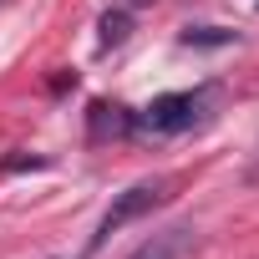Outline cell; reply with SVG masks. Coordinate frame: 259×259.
I'll return each mask as SVG.
<instances>
[{
  "mask_svg": "<svg viewBox=\"0 0 259 259\" xmlns=\"http://www.w3.org/2000/svg\"><path fill=\"white\" fill-rule=\"evenodd\" d=\"M127 31H133V21H127L122 11H107V16H102V51L122 46V41H127Z\"/></svg>",
  "mask_w": 259,
  "mask_h": 259,
  "instance_id": "obj_5",
  "label": "cell"
},
{
  "mask_svg": "<svg viewBox=\"0 0 259 259\" xmlns=\"http://www.w3.org/2000/svg\"><path fill=\"white\" fill-rule=\"evenodd\" d=\"M168 198V183L163 178H148V183H133L127 193H117L112 198V208L102 213V224H97V234H92V249L107 239V234H117L122 224H133V219H143V213H153L158 203Z\"/></svg>",
  "mask_w": 259,
  "mask_h": 259,
  "instance_id": "obj_1",
  "label": "cell"
},
{
  "mask_svg": "<svg viewBox=\"0 0 259 259\" xmlns=\"http://www.w3.org/2000/svg\"><path fill=\"white\" fill-rule=\"evenodd\" d=\"M127 127H133L127 107H117V102H97V107H92V138H97V143H102V138H122Z\"/></svg>",
  "mask_w": 259,
  "mask_h": 259,
  "instance_id": "obj_4",
  "label": "cell"
},
{
  "mask_svg": "<svg viewBox=\"0 0 259 259\" xmlns=\"http://www.w3.org/2000/svg\"><path fill=\"white\" fill-rule=\"evenodd\" d=\"M193 244H198V234H193V229H163V234L143 239L127 259H183Z\"/></svg>",
  "mask_w": 259,
  "mask_h": 259,
  "instance_id": "obj_3",
  "label": "cell"
},
{
  "mask_svg": "<svg viewBox=\"0 0 259 259\" xmlns=\"http://www.w3.org/2000/svg\"><path fill=\"white\" fill-rule=\"evenodd\" d=\"M234 41V31H224V26H188L183 31V46H229Z\"/></svg>",
  "mask_w": 259,
  "mask_h": 259,
  "instance_id": "obj_6",
  "label": "cell"
},
{
  "mask_svg": "<svg viewBox=\"0 0 259 259\" xmlns=\"http://www.w3.org/2000/svg\"><path fill=\"white\" fill-rule=\"evenodd\" d=\"M193 112H198L193 92H168V97H158L148 107V127H158V133H183V127H193Z\"/></svg>",
  "mask_w": 259,
  "mask_h": 259,
  "instance_id": "obj_2",
  "label": "cell"
}]
</instances>
